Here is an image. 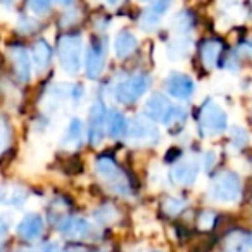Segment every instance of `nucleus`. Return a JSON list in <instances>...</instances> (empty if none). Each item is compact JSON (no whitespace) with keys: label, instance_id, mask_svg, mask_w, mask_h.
<instances>
[{"label":"nucleus","instance_id":"4","mask_svg":"<svg viewBox=\"0 0 252 252\" xmlns=\"http://www.w3.org/2000/svg\"><path fill=\"white\" fill-rule=\"evenodd\" d=\"M95 169H97V175L102 178V182L114 193L125 195V193L130 192V183L111 158H98L97 162H95Z\"/></svg>","mask_w":252,"mask_h":252},{"label":"nucleus","instance_id":"13","mask_svg":"<svg viewBox=\"0 0 252 252\" xmlns=\"http://www.w3.org/2000/svg\"><path fill=\"white\" fill-rule=\"evenodd\" d=\"M59 231L66 238L80 240V238H87L92 233V224L81 218H67L59 224Z\"/></svg>","mask_w":252,"mask_h":252},{"label":"nucleus","instance_id":"9","mask_svg":"<svg viewBox=\"0 0 252 252\" xmlns=\"http://www.w3.org/2000/svg\"><path fill=\"white\" fill-rule=\"evenodd\" d=\"M164 88L168 90L169 95L175 98H189L195 92V83L189 74L183 73H171L164 81Z\"/></svg>","mask_w":252,"mask_h":252},{"label":"nucleus","instance_id":"38","mask_svg":"<svg viewBox=\"0 0 252 252\" xmlns=\"http://www.w3.org/2000/svg\"><path fill=\"white\" fill-rule=\"evenodd\" d=\"M142 2H151V0H142Z\"/></svg>","mask_w":252,"mask_h":252},{"label":"nucleus","instance_id":"20","mask_svg":"<svg viewBox=\"0 0 252 252\" xmlns=\"http://www.w3.org/2000/svg\"><path fill=\"white\" fill-rule=\"evenodd\" d=\"M107 131L112 138H121L128 133V121L118 111H111L107 114Z\"/></svg>","mask_w":252,"mask_h":252},{"label":"nucleus","instance_id":"34","mask_svg":"<svg viewBox=\"0 0 252 252\" xmlns=\"http://www.w3.org/2000/svg\"><path fill=\"white\" fill-rule=\"evenodd\" d=\"M66 252H85V251H81V249H78V247H73V249H67Z\"/></svg>","mask_w":252,"mask_h":252},{"label":"nucleus","instance_id":"32","mask_svg":"<svg viewBox=\"0 0 252 252\" xmlns=\"http://www.w3.org/2000/svg\"><path fill=\"white\" fill-rule=\"evenodd\" d=\"M105 2H107L109 5H112V7H116V5H119L123 2V0H105Z\"/></svg>","mask_w":252,"mask_h":252},{"label":"nucleus","instance_id":"31","mask_svg":"<svg viewBox=\"0 0 252 252\" xmlns=\"http://www.w3.org/2000/svg\"><path fill=\"white\" fill-rule=\"evenodd\" d=\"M43 252H59V247H57V245H54V244H50V245H47V247L43 249Z\"/></svg>","mask_w":252,"mask_h":252},{"label":"nucleus","instance_id":"28","mask_svg":"<svg viewBox=\"0 0 252 252\" xmlns=\"http://www.w3.org/2000/svg\"><path fill=\"white\" fill-rule=\"evenodd\" d=\"M169 56H175V57H183L187 56V52H189V42L187 40H178V42L171 43L168 49Z\"/></svg>","mask_w":252,"mask_h":252},{"label":"nucleus","instance_id":"24","mask_svg":"<svg viewBox=\"0 0 252 252\" xmlns=\"http://www.w3.org/2000/svg\"><path fill=\"white\" fill-rule=\"evenodd\" d=\"M183 207H185V202L180 199H175V197H169V199L164 200V204H162V209H164V213L171 214V216H175V214H180L183 211Z\"/></svg>","mask_w":252,"mask_h":252},{"label":"nucleus","instance_id":"27","mask_svg":"<svg viewBox=\"0 0 252 252\" xmlns=\"http://www.w3.org/2000/svg\"><path fill=\"white\" fill-rule=\"evenodd\" d=\"M28 5L35 14H47L52 7V0H28Z\"/></svg>","mask_w":252,"mask_h":252},{"label":"nucleus","instance_id":"26","mask_svg":"<svg viewBox=\"0 0 252 252\" xmlns=\"http://www.w3.org/2000/svg\"><path fill=\"white\" fill-rule=\"evenodd\" d=\"M216 223V214L213 211H202L199 214V220H197V224H199L202 230H211Z\"/></svg>","mask_w":252,"mask_h":252},{"label":"nucleus","instance_id":"19","mask_svg":"<svg viewBox=\"0 0 252 252\" xmlns=\"http://www.w3.org/2000/svg\"><path fill=\"white\" fill-rule=\"evenodd\" d=\"M251 237L242 231H233L224 240V252H251Z\"/></svg>","mask_w":252,"mask_h":252},{"label":"nucleus","instance_id":"36","mask_svg":"<svg viewBox=\"0 0 252 252\" xmlns=\"http://www.w3.org/2000/svg\"><path fill=\"white\" fill-rule=\"evenodd\" d=\"M14 0H2V4H12Z\"/></svg>","mask_w":252,"mask_h":252},{"label":"nucleus","instance_id":"7","mask_svg":"<svg viewBox=\"0 0 252 252\" xmlns=\"http://www.w3.org/2000/svg\"><path fill=\"white\" fill-rule=\"evenodd\" d=\"M175 107L176 105H173L171 102H169V98H166L162 94H154L147 100V104H145V112H147L149 118L154 119V121L168 125L173 112H175Z\"/></svg>","mask_w":252,"mask_h":252},{"label":"nucleus","instance_id":"3","mask_svg":"<svg viewBox=\"0 0 252 252\" xmlns=\"http://www.w3.org/2000/svg\"><path fill=\"white\" fill-rule=\"evenodd\" d=\"M81 50L83 42L78 35H64L57 43V54H59V63L64 73L76 74L81 66Z\"/></svg>","mask_w":252,"mask_h":252},{"label":"nucleus","instance_id":"16","mask_svg":"<svg viewBox=\"0 0 252 252\" xmlns=\"http://www.w3.org/2000/svg\"><path fill=\"white\" fill-rule=\"evenodd\" d=\"M221 52H223V43L220 40H206L200 45V59H202V64L207 67V69H213L216 67L218 61L221 57Z\"/></svg>","mask_w":252,"mask_h":252},{"label":"nucleus","instance_id":"1","mask_svg":"<svg viewBox=\"0 0 252 252\" xmlns=\"http://www.w3.org/2000/svg\"><path fill=\"white\" fill-rule=\"evenodd\" d=\"M199 128L206 137H216L228 128V116L218 102L206 100L199 111Z\"/></svg>","mask_w":252,"mask_h":252},{"label":"nucleus","instance_id":"23","mask_svg":"<svg viewBox=\"0 0 252 252\" xmlns=\"http://www.w3.org/2000/svg\"><path fill=\"white\" fill-rule=\"evenodd\" d=\"M192 26H193V18L190 12L183 11L175 18V28L178 30V32H187V30H190Z\"/></svg>","mask_w":252,"mask_h":252},{"label":"nucleus","instance_id":"10","mask_svg":"<svg viewBox=\"0 0 252 252\" xmlns=\"http://www.w3.org/2000/svg\"><path fill=\"white\" fill-rule=\"evenodd\" d=\"M9 56H11L12 67H14V73L18 76V80L26 83L30 80V76H32V61H30L26 49L21 45H14L9 49Z\"/></svg>","mask_w":252,"mask_h":252},{"label":"nucleus","instance_id":"5","mask_svg":"<svg viewBox=\"0 0 252 252\" xmlns=\"http://www.w3.org/2000/svg\"><path fill=\"white\" fill-rule=\"evenodd\" d=\"M149 76L145 74H133L131 78L125 80L123 83L118 85L116 88V100L121 104H133L137 98L147 92L149 88Z\"/></svg>","mask_w":252,"mask_h":252},{"label":"nucleus","instance_id":"12","mask_svg":"<svg viewBox=\"0 0 252 252\" xmlns=\"http://www.w3.org/2000/svg\"><path fill=\"white\" fill-rule=\"evenodd\" d=\"M173 0H154L151 4V7L145 9V12L140 18V26L142 30H154L156 26L161 23L162 16L168 12V9L171 7Z\"/></svg>","mask_w":252,"mask_h":252},{"label":"nucleus","instance_id":"21","mask_svg":"<svg viewBox=\"0 0 252 252\" xmlns=\"http://www.w3.org/2000/svg\"><path fill=\"white\" fill-rule=\"evenodd\" d=\"M81 137H83V123L80 119H73L69 123V126L66 128V133L63 137V145L67 147V145H76L81 142Z\"/></svg>","mask_w":252,"mask_h":252},{"label":"nucleus","instance_id":"33","mask_svg":"<svg viewBox=\"0 0 252 252\" xmlns=\"http://www.w3.org/2000/svg\"><path fill=\"white\" fill-rule=\"evenodd\" d=\"M57 2H59L61 5H71L74 2V0H57Z\"/></svg>","mask_w":252,"mask_h":252},{"label":"nucleus","instance_id":"8","mask_svg":"<svg viewBox=\"0 0 252 252\" xmlns=\"http://www.w3.org/2000/svg\"><path fill=\"white\" fill-rule=\"evenodd\" d=\"M128 137L133 142H147V144H158L159 131L151 119L147 118H135L131 126H128Z\"/></svg>","mask_w":252,"mask_h":252},{"label":"nucleus","instance_id":"2","mask_svg":"<svg viewBox=\"0 0 252 252\" xmlns=\"http://www.w3.org/2000/svg\"><path fill=\"white\" fill-rule=\"evenodd\" d=\"M211 199L218 202H237L242 195V180L235 171H223L209 187Z\"/></svg>","mask_w":252,"mask_h":252},{"label":"nucleus","instance_id":"17","mask_svg":"<svg viewBox=\"0 0 252 252\" xmlns=\"http://www.w3.org/2000/svg\"><path fill=\"white\" fill-rule=\"evenodd\" d=\"M137 47H138L137 36L130 32H121L114 40V50L119 59H125V57L131 56L137 50Z\"/></svg>","mask_w":252,"mask_h":252},{"label":"nucleus","instance_id":"30","mask_svg":"<svg viewBox=\"0 0 252 252\" xmlns=\"http://www.w3.org/2000/svg\"><path fill=\"white\" fill-rule=\"evenodd\" d=\"M9 231V224H7V221L4 220V218L0 216V238L2 237H5V233Z\"/></svg>","mask_w":252,"mask_h":252},{"label":"nucleus","instance_id":"25","mask_svg":"<svg viewBox=\"0 0 252 252\" xmlns=\"http://www.w3.org/2000/svg\"><path fill=\"white\" fill-rule=\"evenodd\" d=\"M116 209L112 206H104L100 207V209L95 213V218H97V221H100V223H112V221L116 220Z\"/></svg>","mask_w":252,"mask_h":252},{"label":"nucleus","instance_id":"22","mask_svg":"<svg viewBox=\"0 0 252 252\" xmlns=\"http://www.w3.org/2000/svg\"><path fill=\"white\" fill-rule=\"evenodd\" d=\"M249 144V133L244 130V128H233L231 130V145H233L235 149H244L247 147Z\"/></svg>","mask_w":252,"mask_h":252},{"label":"nucleus","instance_id":"15","mask_svg":"<svg viewBox=\"0 0 252 252\" xmlns=\"http://www.w3.org/2000/svg\"><path fill=\"white\" fill-rule=\"evenodd\" d=\"M43 231V218L40 214H26L18 224V233L25 240H35L42 235Z\"/></svg>","mask_w":252,"mask_h":252},{"label":"nucleus","instance_id":"18","mask_svg":"<svg viewBox=\"0 0 252 252\" xmlns=\"http://www.w3.org/2000/svg\"><path fill=\"white\" fill-rule=\"evenodd\" d=\"M32 59L35 63L36 69L43 71L49 67L50 61H52V49L45 40H38L32 49Z\"/></svg>","mask_w":252,"mask_h":252},{"label":"nucleus","instance_id":"11","mask_svg":"<svg viewBox=\"0 0 252 252\" xmlns=\"http://www.w3.org/2000/svg\"><path fill=\"white\" fill-rule=\"evenodd\" d=\"M105 66V47L100 40L95 38L88 49L87 56V74L88 78H98Z\"/></svg>","mask_w":252,"mask_h":252},{"label":"nucleus","instance_id":"29","mask_svg":"<svg viewBox=\"0 0 252 252\" xmlns=\"http://www.w3.org/2000/svg\"><path fill=\"white\" fill-rule=\"evenodd\" d=\"M9 137H11V131H9V125L4 118H0V152L4 151V147L7 145Z\"/></svg>","mask_w":252,"mask_h":252},{"label":"nucleus","instance_id":"35","mask_svg":"<svg viewBox=\"0 0 252 252\" xmlns=\"http://www.w3.org/2000/svg\"><path fill=\"white\" fill-rule=\"evenodd\" d=\"M247 49H249V52H251V54H252V40H251V42H249V43H247Z\"/></svg>","mask_w":252,"mask_h":252},{"label":"nucleus","instance_id":"37","mask_svg":"<svg viewBox=\"0 0 252 252\" xmlns=\"http://www.w3.org/2000/svg\"><path fill=\"white\" fill-rule=\"evenodd\" d=\"M19 252H32V251H19Z\"/></svg>","mask_w":252,"mask_h":252},{"label":"nucleus","instance_id":"6","mask_svg":"<svg viewBox=\"0 0 252 252\" xmlns=\"http://www.w3.org/2000/svg\"><path fill=\"white\" fill-rule=\"evenodd\" d=\"M105 123H107V112L100 100H97L90 109V123H88V140L92 145H98L105 135Z\"/></svg>","mask_w":252,"mask_h":252},{"label":"nucleus","instance_id":"14","mask_svg":"<svg viewBox=\"0 0 252 252\" xmlns=\"http://www.w3.org/2000/svg\"><path fill=\"white\" fill-rule=\"evenodd\" d=\"M197 175H199V164L195 161H182L173 168L171 178L176 185L182 187H190L195 183Z\"/></svg>","mask_w":252,"mask_h":252}]
</instances>
